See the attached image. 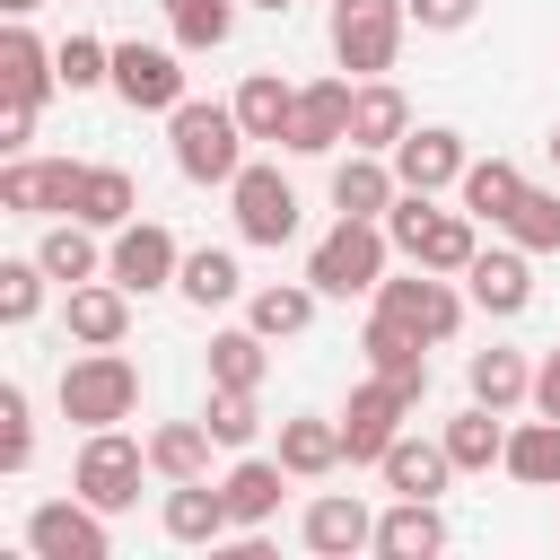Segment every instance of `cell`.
<instances>
[{
  "label": "cell",
  "instance_id": "1",
  "mask_svg": "<svg viewBox=\"0 0 560 560\" xmlns=\"http://www.w3.org/2000/svg\"><path fill=\"white\" fill-rule=\"evenodd\" d=\"M385 236H394L402 262L446 271V280H464L472 254H481V219H472V210H438V192H402V201L385 210Z\"/></svg>",
  "mask_w": 560,
  "mask_h": 560
},
{
  "label": "cell",
  "instance_id": "2",
  "mask_svg": "<svg viewBox=\"0 0 560 560\" xmlns=\"http://www.w3.org/2000/svg\"><path fill=\"white\" fill-rule=\"evenodd\" d=\"M166 149H175V175L184 184H236L245 175V122H236V105L184 96L166 114Z\"/></svg>",
  "mask_w": 560,
  "mask_h": 560
},
{
  "label": "cell",
  "instance_id": "3",
  "mask_svg": "<svg viewBox=\"0 0 560 560\" xmlns=\"http://www.w3.org/2000/svg\"><path fill=\"white\" fill-rule=\"evenodd\" d=\"M385 262H394V236H385V219H350V210H341V219L315 236V254H306V280H315L324 298H376Z\"/></svg>",
  "mask_w": 560,
  "mask_h": 560
},
{
  "label": "cell",
  "instance_id": "4",
  "mask_svg": "<svg viewBox=\"0 0 560 560\" xmlns=\"http://www.w3.org/2000/svg\"><path fill=\"white\" fill-rule=\"evenodd\" d=\"M140 411V368L122 359V350H79L70 368H61V420H79V429H122Z\"/></svg>",
  "mask_w": 560,
  "mask_h": 560
},
{
  "label": "cell",
  "instance_id": "5",
  "mask_svg": "<svg viewBox=\"0 0 560 560\" xmlns=\"http://www.w3.org/2000/svg\"><path fill=\"white\" fill-rule=\"evenodd\" d=\"M402 26H411V0H332V61L350 79H385L402 52Z\"/></svg>",
  "mask_w": 560,
  "mask_h": 560
},
{
  "label": "cell",
  "instance_id": "6",
  "mask_svg": "<svg viewBox=\"0 0 560 560\" xmlns=\"http://www.w3.org/2000/svg\"><path fill=\"white\" fill-rule=\"evenodd\" d=\"M140 472H158L140 438H122V429H88V446H79V464H70V490H79L88 508L122 516V508L140 499Z\"/></svg>",
  "mask_w": 560,
  "mask_h": 560
},
{
  "label": "cell",
  "instance_id": "7",
  "mask_svg": "<svg viewBox=\"0 0 560 560\" xmlns=\"http://www.w3.org/2000/svg\"><path fill=\"white\" fill-rule=\"evenodd\" d=\"M376 306H385L394 324H411V332L438 350V341H455V324H464V306H472V298H464L446 271H420V262H411L402 280H376Z\"/></svg>",
  "mask_w": 560,
  "mask_h": 560
},
{
  "label": "cell",
  "instance_id": "8",
  "mask_svg": "<svg viewBox=\"0 0 560 560\" xmlns=\"http://www.w3.org/2000/svg\"><path fill=\"white\" fill-rule=\"evenodd\" d=\"M79 158H9L0 166V210L9 219H70L79 210Z\"/></svg>",
  "mask_w": 560,
  "mask_h": 560
},
{
  "label": "cell",
  "instance_id": "9",
  "mask_svg": "<svg viewBox=\"0 0 560 560\" xmlns=\"http://www.w3.org/2000/svg\"><path fill=\"white\" fill-rule=\"evenodd\" d=\"M228 210H236V236L245 245H289L298 236V184L280 175V166H245L236 184H228Z\"/></svg>",
  "mask_w": 560,
  "mask_h": 560
},
{
  "label": "cell",
  "instance_id": "10",
  "mask_svg": "<svg viewBox=\"0 0 560 560\" xmlns=\"http://www.w3.org/2000/svg\"><path fill=\"white\" fill-rule=\"evenodd\" d=\"M175 271H184V245H175V228H158V219H131V228H114V245H105V280H122L131 298H149V289H175Z\"/></svg>",
  "mask_w": 560,
  "mask_h": 560
},
{
  "label": "cell",
  "instance_id": "11",
  "mask_svg": "<svg viewBox=\"0 0 560 560\" xmlns=\"http://www.w3.org/2000/svg\"><path fill=\"white\" fill-rule=\"evenodd\" d=\"M411 411H420V402H411L402 385H385V376L350 385V402H341V446H350V464H385V446L402 438Z\"/></svg>",
  "mask_w": 560,
  "mask_h": 560
},
{
  "label": "cell",
  "instance_id": "12",
  "mask_svg": "<svg viewBox=\"0 0 560 560\" xmlns=\"http://www.w3.org/2000/svg\"><path fill=\"white\" fill-rule=\"evenodd\" d=\"M26 551H35V560H105V551H114L105 508H88L79 490H70V499H44V508L26 516Z\"/></svg>",
  "mask_w": 560,
  "mask_h": 560
},
{
  "label": "cell",
  "instance_id": "13",
  "mask_svg": "<svg viewBox=\"0 0 560 560\" xmlns=\"http://www.w3.org/2000/svg\"><path fill=\"white\" fill-rule=\"evenodd\" d=\"M114 96L131 105V114H175L184 105V61L166 52V44H114Z\"/></svg>",
  "mask_w": 560,
  "mask_h": 560
},
{
  "label": "cell",
  "instance_id": "14",
  "mask_svg": "<svg viewBox=\"0 0 560 560\" xmlns=\"http://www.w3.org/2000/svg\"><path fill=\"white\" fill-rule=\"evenodd\" d=\"M464 166H472V149H464V131H446V122H411V131L394 140L402 192H446V184H464Z\"/></svg>",
  "mask_w": 560,
  "mask_h": 560
},
{
  "label": "cell",
  "instance_id": "15",
  "mask_svg": "<svg viewBox=\"0 0 560 560\" xmlns=\"http://www.w3.org/2000/svg\"><path fill=\"white\" fill-rule=\"evenodd\" d=\"M350 96H359V79H315V88H298V122H289V158H332L341 140H350Z\"/></svg>",
  "mask_w": 560,
  "mask_h": 560
},
{
  "label": "cell",
  "instance_id": "16",
  "mask_svg": "<svg viewBox=\"0 0 560 560\" xmlns=\"http://www.w3.org/2000/svg\"><path fill=\"white\" fill-rule=\"evenodd\" d=\"M464 298H472L481 315H525V306H534V254H525L516 236H508V245H490V254H472Z\"/></svg>",
  "mask_w": 560,
  "mask_h": 560
},
{
  "label": "cell",
  "instance_id": "17",
  "mask_svg": "<svg viewBox=\"0 0 560 560\" xmlns=\"http://www.w3.org/2000/svg\"><path fill=\"white\" fill-rule=\"evenodd\" d=\"M359 350H368V376H385V385H402L411 402H429V341H420L411 324H394V315L376 306L368 332H359Z\"/></svg>",
  "mask_w": 560,
  "mask_h": 560
},
{
  "label": "cell",
  "instance_id": "18",
  "mask_svg": "<svg viewBox=\"0 0 560 560\" xmlns=\"http://www.w3.org/2000/svg\"><path fill=\"white\" fill-rule=\"evenodd\" d=\"M298 472L280 464V455H236L228 472H219V490H228V516H236V534H262L271 516H280V490H289Z\"/></svg>",
  "mask_w": 560,
  "mask_h": 560
},
{
  "label": "cell",
  "instance_id": "19",
  "mask_svg": "<svg viewBox=\"0 0 560 560\" xmlns=\"http://www.w3.org/2000/svg\"><path fill=\"white\" fill-rule=\"evenodd\" d=\"M158 525H166V542H192V551H201V542L219 551V542L236 534V516H228V490H219V481H166Z\"/></svg>",
  "mask_w": 560,
  "mask_h": 560
},
{
  "label": "cell",
  "instance_id": "20",
  "mask_svg": "<svg viewBox=\"0 0 560 560\" xmlns=\"http://www.w3.org/2000/svg\"><path fill=\"white\" fill-rule=\"evenodd\" d=\"M298 534H306V551H324V560L376 551V516H368V499H350V490H324V499L298 516Z\"/></svg>",
  "mask_w": 560,
  "mask_h": 560
},
{
  "label": "cell",
  "instance_id": "21",
  "mask_svg": "<svg viewBox=\"0 0 560 560\" xmlns=\"http://www.w3.org/2000/svg\"><path fill=\"white\" fill-rule=\"evenodd\" d=\"M402 201V175H394V158H376V149H350L341 166H332V210H350V219H385Z\"/></svg>",
  "mask_w": 560,
  "mask_h": 560
},
{
  "label": "cell",
  "instance_id": "22",
  "mask_svg": "<svg viewBox=\"0 0 560 560\" xmlns=\"http://www.w3.org/2000/svg\"><path fill=\"white\" fill-rule=\"evenodd\" d=\"M131 332V289L122 280H79L70 289V341L79 350H122Z\"/></svg>",
  "mask_w": 560,
  "mask_h": 560
},
{
  "label": "cell",
  "instance_id": "23",
  "mask_svg": "<svg viewBox=\"0 0 560 560\" xmlns=\"http://www.w3.org/2000/svg\"><path fill=\"white\" fill-rule=\"evenodd\" d=\"M376 472H385L394 499H438V490L455 481V455H446V438H394Z\"/></svg>",
  "mask_w": 560,
  "mask_h": 560
},
{
  "label": "cell",
  "instance_id": "24",
  "mask_svg": "<svg viewBox=\"0 0 560 560\" xmlns=\"http://www.w3.org/2000/svg\"><path fill=\"white\" fill-rule=\"evenodd\" d=\"M0 88H9V96H26V105H44V96L61 88V61H52V44H44L26 18L0 35Z\"/></svg>",
  "mask_w": 560,
  "mask_h": 560
},
{
  "label": "cell",
  "instance_id": "25",
  "mask_svg": "<svg viewBox=\"0 0 560 560\" xmlns=\"http://www.w3.org/2000/svg\"><path fill=\"white\" fill-rule=\"evenodd\" d=\"M411 131V105H402V88L394 79H359V96H350V149H376V158H394V140Z\"/></svg>",
  "mask_w": 560,
  "mask_h": 560
},
{
  "label": "cell",
  "instance_id": "26",
  "mask_svg": "<svg viewBox=\"0 0 560 560\" xmlns=\"http://www.w3.org/2000/svg\"><path fill=\"white\" fill-rule=\"evenodd\" d=\"M228 105H236L245 140H289V122H298V88H289L280 70H245V88H236Z\"/></svg>",
  "mask_w": 560,
  "mask_h": 560
},
{
  "label": "cell",
  "instance_id": "27",
  "mask_svg": "<svg viewBox=\"0 0 560 560\" xmlns=\"http://www.w3.org/2000/svg\"><path fill=\"white\" fill-rule=\"evenodd\" d=\"M280 464H289L298 481H324V472H341V464H350V446H341V420H315V411L280 420Z\"/></svg>",
  "mask_w": 560,
  "mask_h": 560
},
{
  "label": "cell",
  "instance_id": "28",
  "mask_svg": "<svg viewBox=\"0 0 560 560\" xmlns=\"http://www.w3.org/2000/svg\"><path fill=\"white\" fill-rule=\"evenodd\" d=\"M376 551H385V560H429V551H446L438 499H394V508L376 516Z\"/></svg>",
  "mask_w": 560,
  "mask_h": 560
},
{
  "label": "cell",
  "instance_id": "29",
  "mask_svg": "<svg viewBox=\"0 0 560 560\" xmlns=\"http://www.w3.org/2000/svg\"><path fill=\"white\" fill-rule=\"evenodd\" d=\"M70 219H88L96 236H114V228H131V219H140V184H131L122 166H88V175H79V210H70Z\"/></svg>",
  "mask_w": 560,
  "mask_h": 560
},
{
  "label": "cell",
  "instance_id": "30",
  "mask_svg": "<svg viewBox=\"0 0 560 560\" xmlns=\"http://www.w3.org/2000/svg\"><path fill=\"white\" fill-rule=\"evenodd\" d=\"M315 298H324L315 280H271V289H254V298H245V324H254L262 341H289V332H306V324H315Z\"/></svg>",
  "mask_w": 560,
  "mask_h": 560
},
{
  "label": "cell",
  "instance_id": "31",
  "mask_svg": "<svg viewBox=\"0 0 560 560\" xmlns=\"http://www.w3.org/2000/svg\"><path fill=\"white\" fill-rule=\"evenodd\" d=\"M210 420H166V429H149V464H158V481H210Z\"/></svg>",
  "mask_w": 560,
  "mask_h": 560
},
{
  "label": "cell",
  "instance_id": "32",
  "mask_svg": "<svg viewBox=\"0 0 560 560\" xmlns=\"http://www.w3.org/2000/svg\"><path fill=\"white\" fill-rule=\"evenodd\" d=\"M499 472L525 481V490H560V420L542 411V420L508 429V464H499Z\"/></svg>",
  "mask_w": 560,
  "mask_h": 560
},
{
  "label": "cell",
  "instance_id": "33",
  "mask_svg": "<svg viewBox=\"0 0 560 560\" xmlns=\"http://www.w3.org/2000/svg\"><path fill=\"white\" fill-rule=\"evenodd\" d=\"M35 262H44L61 289H79V280H96V271H105V254H96V228H88V219H52V228H44V245H35Z\"/></svg>",
  "mask_w": 560,
  "mask_h": 560
},
{
  "label": "cell",
  "instance_id": "34",
  "mask_svg": "<svg viewBox=\"0 0 560 560\" xmlns=\"http://www.w3.org/2000/svg\"><path fill=\"white\" fill-rule=\"evenodd\" d=\"M464 385H472V402H490V411H516V402H534V368H525V350H472Z\"/></svg>",
  "mask_w": 560,
  "mask_h": 560
},
{
  "label": "cell",
  "instance_id": "35",
  "mask_svg": "<svg viewBox=\"0 0 560 560\" xmlns=\"http://www.w3.org/2000/svg\"><path fill=\"white\" fill-rule=\"evenodd\" d=\"M446 455H455V472H490V464H508V420H499L490 402L455 411V420H446Z\"/></svg>",
  "mask_w": 560,
  "mask_h": 560
},
{
  "label": "cell",
  "instance_id": "36",
  "mask_svg": "<svg viewBox=\"0 0 560 560\" xmlns=\"http://www.w3.org/2000/svg\"><path fill=\"white\" fill-rule=\"evenodd\" d=\"M175 289H184L192 306H228V298H245V271H236L228 245H192L184 271H175Z\"/></svg>",
  "mask_w": 560,
  "mask_h": 560
},
{
  "label": "cell",
  "instance_id": "37",
  "mask_svg": "<svg viewBox=\"0 0 560 560\" xmlns=\"http://www.w3.org/2000/svg\"><path fill=\"white\" fill-rule=\"evenodd\" d=\"M175 26V52H219L236 35V0H158Z\"/></svg>",
  "mask_w": 560,
  "mask_h": 560
},
{
  "label": "cell",
  "instance_id": "38",
  "mask_svg": "<svg viewBox=\"0 0 560 560\" xmlns=\"http://www.w3.org/2000/svg\"><path fill=\"white\" fill-rule=\"evenodd\" d=\"M455 192H464V210H472V219H490V228H499V219L516 210V192H525V175H516L508 158H472Z\"/></svg>",
  "mask_w": 560,
  "mask_h": 560
},
{
  "label": "cell",
  "instance_id": "39",
  "mask_svg": "<svg viewBox=\"0 0 560 560\" xmlns=\"http://www.w3.org/2000/svg\"><path fill=\"white\" fill-rule=\"evenodd\" d=\"M262 332L254 324H236V332H210V385H245V394H262Z\"/></svg>",
  "mask_w": 560,
  "mask_h": 560
},
{
  "label": "cell",
  "instance_id": "40",
  "mask_svg": "<svg viewBox=\"0 0 560 560\" xmlns=\"http://www.w3.org/2000/svg\"><path fill=\"white\" fill-rule=\"evenodd\" d=\"M499 228H508V236H516L525 254H560V192L525 184V192H516V210H508Z\"/></svg>",
  "mask_w": 560,
  "mask_h": 560
},
{
  "label": "cell",
  "instance_id": "41",
  "mask_svg": "<svg viewBox=\"0 0 560 560\" xmlns=\"http://www.w3.org/2000/svg\"><path fill=\"white\" fill-rule=\"evenodd\" d=\"M52 61H61V88H70V96L114 88V44H96V35H61V44H52Z\"/></svg>",
  "mask_w": 560,
  "mask_h": 560
},
{
  "label": "cell",
  "instance_id": "42",
  "mask_svg": "<svg viewBox=\"0 0 560 560\" xmlns=\"http://www.w3.org/2000/svg\"><path fill=\"white\" fill-rule=\"evenodd\" d=\"M44 262L35 254H18V262H0V324H35L44 315Z\"/></svg>",
  "mask_w": 560,
  "mask_h": 560
},
{
  "label": "cell",
  "instance_id": "43",
  "mask_svg": "<svg viewBox=\"0 0 560 560\" xmlns=\"http://www.w3.org/2000/svg\"><path fill=\"white\" fill-rule=\"evenodd\" d=\"M201 420H210L219 446H254V429H262V411H254L245 385H210V411H201Z\"/></svg>",
  "mask_w": 560,
  "mask_h": 560
},
{
  "label": "cell",
  "instance_id": "44",
  "mask_svg": "<svg viewBox=\"0 0 560 560\" xmlns=\"http://www.w3.org/2000/svg\"><path fill=\"white\" fill-rule=\"evenodd\" d=\"M35 464V411H26V385H0V472H26Z\"/></svg>",
  "mask_w": 560,
  "mask_h": 560
},
{
  "label": "cell",
  "instance_id": "45",
  "mask_svg": "<svg viewBox=\"0 0 560 560\" xmlns=\"http://www.w3.org/2000/svg\"><path fill=\"white\" fill-rule=\"evenodd\" d=\"M472 9H481V0H411V18H420L429 35H455V26H472Z\"/></svg>",
  "mask_w": 560,
  "mask_h": 560
},
{
  "label": "cell",
  "instance_id": "46",
  "mask_svg": "<svg viewBox=\"0 0 560 560\" xmlns=\"http://www.w3.org/2000/svg\"><path fill=\"white\" fill-rule=\"evenodd\" d=\"M35 114H44V105H26V96H9V105H0V149H9V158L35 140Z\"/></svg>",
  "mask_w": 560,
  "mask_h": 560
},
{
  "label": "cell",
  "instance_id": "47",
  "mask_svg": "<svg viewBox=\"0 0 560 560\" xmlns=\"http://www.w3.org/2000/svg\"><path fill=\"white\" fill-rule=\"evenodd\" d=\"M534 411H551L560 420V341L542 350V368H534Z\"/></svg>",
  "mask_w": 560,
  "mask_h": 560
},
{
  "label": "cell",
  "instance_id": "48",
  "mask_svg": "<svg viewBox=\"0 0 560 560\" xmlns=\"http://www.w3.org/2000/svg\"><path fill=\"white\" fill-rule=\"evenodd\" d=\"M0 9H9V18H26V9H44V0H0Z\"/></svg>",
  "mask_w": 560,
  "mask_h": 560
},
{
  "label": "cell",
  "instance_id": "49",
  "mask_svg": "<svg viewBox=\"0 0 560 560\" xmlns=\"http://www.w3.org/2000/svg\"><path fill=\"white\" fill-rule=\"evenodd\" d=\"M254 9H289V0H254Z\"/></svg>",
  "mask_w": 560,
  "mask_h": 560
},
{
  "label": "cell",
  "instance_id": "50",
  "mask_svg": "<svg viewBox=\"0 0 560 560\" xmlns=\"http://www.w3.org/2000/svg\"><path fill=\"white\" fill-rule=\"evenodd\" d=\"M551 158H560V131H551Z\"/></svg>",
  "mask_w": 560,
  "mask_h": 560
}]
</instances>
